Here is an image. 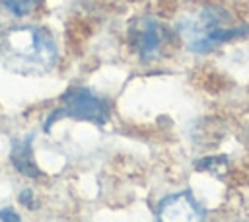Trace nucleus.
<instances>
[{"mask_svg": "<svg viewBox=\"0 0 249 222\" xmlns=\"http://www.w3.org/2000/svg\"><path fill=\"white\" fill-rule=\"evenodd\" d=\"M0 56L18 72H47L56 62V45L43 27L18 25L2 33Z\"/></svg>", "mask_w": 249, "mask_h": 222, "instance_id": "f257e3e1", "label": "nucleus"}, {"mask_svg": "<svg viewBox=\"0 0 249 222\" xmlns=\"http://www.w3.org/2000/svg\"><path fill=\"white\" fill-rule=\"evenodd\" d=\"M231 18L222 8H200L181 25L185 45L193 53H208L222 43L233 41L249 33L245 25H230Z\"/></svg>", "mask_w": 249, "mask_h": 222, "instance_id": "f03ea898", "label": "nucleus"}, {"mask_svg": "<svg viewBox=\"0 0 249 222\" xmlns=\"http://www.w3.org/2000/svg\"><path fill=\"white\" fill-rule=\"evenodd\" d=\"M109 103L95 95L89 88H70L62 95V107L56 109L47 123V129L58 117H70L76 121H89L95 125H103L109 119Z\"/></svg>", "mask_w": 249, "mask_h": 222, "instance_id": "7ed1b4c3", "label": "nucleus"}, {"mask_svg": "<svg viewBox=\"0 0 249 222\" xmlns=\"http://www.w3.org/2000/svg\"><path fill=\"white\" fill-rule=\"evenodd\" d=\"M128 39L136 55L144 60H150L161 53V47L165 45V29L158 19L142 18L130 27Z\"/></svg>", "mask_w": 249, "mask_h": 222, "instance_id": "20e7f679", "label": "nucleus"}, {"mask_svg": "<svg viewBox=\"0 0 249 222\" xmlns=\"http://www.w3.org/2000/svg\"><path fill=\"white\" fill-rule=\"evenodd\" d=\"M204 208L191 193H175L165 197L158 206V220H202Z\"/></svg>", "mask_w": 249, "mask_h": 222, "instance_id": "39448f33", "label": "nucleus"}, {"mask_svg": "<svg viewBox=\"0 0 249 222\" xmlns=\"http://www.w3.org/2000/svg\"><path fill=\"white\" fill-rule=\"evenodd\" d=\"M12 164L23 175H29V177H37L39 175V169L35 166L33 152H31V138H27V140H14Z\"/></svg>", "mask_w": 249, "mask_h": 222, "instance_id": "423d86ee", "label": "nucleus"}, {"mask_svg": "<svg viewBox=\"0 0 249 222\" xmlns=\"http://www.w3.org/2000/svg\"><path fill=\"white\" fill-rule=\"evenodd\" d=\"M41 0H0V8L16 18H23L29 16L31 12H35L39 8Z\"/></svg>", "mask_w": 249, "mask_h": 222, "instance_id": "0eeeda50", "label": "nucleus"}, {"mask_svg": "<svg viewBox=\"0 0 249 222\" xmlns=\"http://www.w3.org/2000/svg\"><path fill=\"white\" fill-rule=\"evenodd\" d=\"M0 218H2V220H12V222H18V220H19V214H16L12 208H2V210H0Z\"/></svg>", "mask_w": 249, "mask_h": 222, "instance_id": "6e6552de", "label": "nucleus"}]
</instances>
